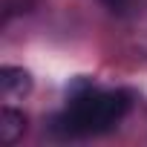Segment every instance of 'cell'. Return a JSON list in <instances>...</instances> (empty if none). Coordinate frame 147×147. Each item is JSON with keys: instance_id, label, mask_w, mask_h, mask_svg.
Listing matches in <instances>:
<instances>
[{"instance_id": "1", "label": "cell", "mask_w": 147, "mask_h": 147, "mask_svg": "<svg viewBox=\"0 0 147 147\" xmlns=\"http://www.w3.org/2000/svg\"><path fill=\"white\" fill-rule=\"evenodd\" d=\"M130 110V92L124 90H95L81 87L69 98L66 110L58 115V130L72 138L84 136H101L118 127V121Z\"/></svg>"}, {"instance_id": "2", "label": "cell", "mask_w": 147, "mask_h": 147, "mask_svg": "<svg viewBox=\"0 0 147 147\" xmlns=\"http://www.w3.org/2000/svg\"><path fill=\"white\" fill-rule=\"evenodd\" d=\"M32 90V75L20 66H3L0 69V95L3 101H18Z\"/></svg>"}, {"instance_id": "3", "label": "cell", "mask_w": 147, "mask_h": 147, "mask_svg": "<svg viewBox=\"0 0 147 147\" xmlns=\"http://www.w3.org/2000/svg\"><path fill=\"white\" fill-rule=\"evenodd\" d=\"M23 133H26V115L12 107H3V113H0V138H3V144H15Z\"/></svg>"}, {"instance_id": "4", "label": "cell", "mask_w": 147, "mask_h": 147, "mask_svg": "<svg viewBox=\"0 0 147 147\" xmlns=\"http://www.w3.org/2000/svg\"><path fill=\"white\" fill-rule=\"evenodd\" d=\"M101 3H104L113 15H127L130 6H133V0H101Z\"/></svg>"}]
</instances>
